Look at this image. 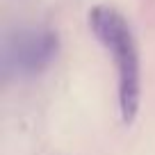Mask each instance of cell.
I'll return each instance as SVG.
<instances>
[{"instance_id":"obj_1","label":"cell","mask_w":155,"mask_h":155,"mask_svg":"<svg viewBox=\"0 0 155 155\" xmlns=\"http://www.w3.org/2000/svg\"><path fill=\"white\" fill-rule=\"evenodd\" d=\"M87 23L91 34L114 62L121 121L132 123L141 103V57L137 37L128 18L112 5L91 7L87 14Z\"/></svg>"},{"instance_id":"obj_2","label":"cell","mask_w":155,"mask_h":155,"mask_svg":"<svg viewBox=\"0 0 155 155\" xmlns=\"http://www.w3.org/2000/svg\"><path fill=\"white\" fill-rule=\"evenodd\" d=\"M62 39L48 25H18L2 34L0 75L2 82L30 80L46 73L59 57Z\"/></svg>"}]
</instances>
